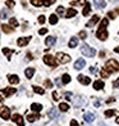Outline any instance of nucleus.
<instances>
[{
    "label": "nucleus",
    "instance_id": "obj_1",
    "mask_svg": "<svg viewBox=\"0 0 119 126\" xmlns=\"http://www.w3.org/2000/svg\"><path fill=\"white\" fill-rule=\"evenodd\" d=\"M107 25H109V21H107V18H104L100 23L99 30L96 31V36H97V39L101 40V41H105V40L107 39V31H106Z\"/></svg>",
    "mask_w": 119,
    "mask_h": 126
},
{
    "label": "nucleus",
    "instance_id": "obj_2",
    "mask_svg": "<svg viewBox=\"0 0 119 126\" xmlns=\"http://www.w3.org/2000/svg\"><path fill=\"white\" fill-rule=\"evenodd\" d=\"M104 70H105L107 73L118 72V71H119V63H118V61H115V59H109V61L105 63Z\"/></svg>",
    "mask_w": 119,
    "mask_h": 126
},
{
    "label": "nucleus",
    "instance_id": "obj_3",
    "mask_svg": "<svg viewBox=\"0 0 119 126\" xmlns=\"http://www.w3.org/2000/svg\"><path fill=\"white\" fill-rule=\"evenodd\" d=\"M81 53L84 55V57H88V58H92V57H95L96 54V50L94 48H90L87 44H83L81 47Z\"/></svg>",
    "mask_w": 119,
    "mask_h": 126
},
{
    "label": "nucleus",
    "instance_id": "obj_4",
    "mask_svg": "<svg viewBox=\"0 0 119 126\" xmlns=\"http://www.w3.org/2000/svg\"><path fill=\"white\" fill-rule=\"evenodd\" d=\"M0 117L3 120H9L10 117V110L7 106H1L0 107Z\"/></svg>",
    "mask_w": 119,
    "mask_h": 126
},
{
    "label": "nucleus",
    "instance_id": "obj_5",
    "mask_svg": "<svg viewBox=\"0 0 119 126\" xmlns=\"http://www.w3.org/2000/svg\"><path fill=\"white\" fill-rule=\"evenodd\" d=\"M44 62L46 63L48 66H50V67H56V66H58V62L54 59V57L53 55H49V54H46V55L44 57Z\"/></svg>",
    "mask_w": 119,
    "mask_h": 126
},
{
    "label": "nucleus",
    "instance_id": "obj_6",
    "mask_svg": "<svg viewBox=\"0 0 119 126\" xmlns=\"http://www.w3.org/2000/svg\"><path fill=\"white\" fill-rule=\"evenodd\" d=\"M56 59H58V63H68L71 61V55H68L65 53H58L56 54Z\"/></svg>",
    "mask_w": 119,
    "mask_h": 126
},
{
    "label": "nucleus",
    "instance_id": "obj_7",
    "mask_svg": "<svg viewBox=\"0 0 119 126\" xmlns=\"http://www.w3.org/2000/svg\"><path fill=\"white\" fill-rule=\"evenodd\" d=\"M73 103H74L76 107H81V106H83L84 103H86V99H84L83 96H81V95H77V96H74V99H73Z\"/></svg>",
    "mask_w": 119,
    "mask_h": 126
},
{
    "label": "nucleus",
    "instance_id": "obj_8",
    "mask_svg": "<svg viewBox=\"0 0 119 126\" xmlns=\"http://www.w3.org/2000/svg\"><path fill=\"white\" fill-rule=\"evenodd\" d=\"M12 120H13V121H14L17 125H19V126H23V125H24L23 118H22V116H21V114H18V113L13 114V116H12Z\"/></svg>",
    "mask_w": 119,
    "mask_h": 126
},
{
    "label": "nucleus",
    "instance_id": "obj_9",
    "mask_svg": "<svg viewBox=\"0 0 119 126\" xmlns=\"http://www.w3.org/2000/svg\"><path fill=\"white\" fill-rule=\"evenodd\" d=\"M31 40V36H27V37H19L17 40V44H18V47H26V45L30 43Z\"/></svg>",
    "mask_w": 119,
    "mask_h": 126
},
{
    "label": "nucleus",
    "instance_id": "obj_10",
    "mask_svg": "<svg viewBox=\"0 0 119 126\" xmlns=\"http://www.w3.org/2000/svg\"><path fill=\"white\" fill-rule=\"evenodd\" d=\"M48 116H49V118H51V120L58 118V116H59L58 110H56V108H50L49 112H48Z\"/></svg>",
    "mask_w": 119,
    "mask_h": 126
},
{
    "label": "nucleus",
    "instance_id": "obj_11",
    "mask_svg": "<svg viewBox=\"0 0 119 126\" xmlns=\"http://www.w3.org/2000/svg\"><path fill=\"white\" fill-rule=\"evenodd\" d=\"M84 66H86V62H84V59H82V58L77 59L76 63H74V68H76V70H82V68H84Z\"/></svg>",
    "mask_w": 119,
    "mask_h": 126
},
{
    "label": "nucleus",
    "instance_id": "obj_12",
    "mask_svg": "<svg viewBox=\"0 0 119 126\" xmlns=\"http://www.w3.org/2000/svg\"><path fill=\"white\" fill-rule=\"evenodd\" d=\"M94 4L97 9H104L106 7V1L105 0H94Z\"/></svg>",
    "mask_w": 119,
    "mask_h": 126
},
{
    "label": "nucleus",
    "instance_id": "obj_13",
    "mask_svg": "<svg viewBox=\"0 0 119 126\" xmlns=\"http://www.w3.org/2000/svg\"><path fill=\"white\" fill-rule=\"evenodd\" d=\"M77 79H78V81L81 84H83V85H88L90 82H91V79L87 77V76H83V75H79Z\"/></svg>",
    "mask_w": 119,
    "mask_h": 126
},
{
    "label": "nucleus",
    "instance_id": "obj_14",
    "mask_svg": "<svg viewBox=\"0 0 119 126\" xmlns=\"http://www.w3.org/2000/svg\"><path fill=\"white\" fill-rule=\"evenodd\" d=\"M83 118H84V121H86V122H92L95 120V114L91 113V112H87V113L83 114Z\"/></svg>",
    "mask_w": 119,
    "mask_h": 126
},
{
    "label": "nucleus",
    "instance_id": "obj_15",
    "mask_svg": "<svg viewBox=\"0 0 119 126\" xmlns=\"http://www.w3.org/2000/svg\"><path fill=\"white\" fill-rule=\"evenodd\" d=\"M97 22H99V16H94L92 18L86 23V26H87V27H94L96 23H97Z\"/></svg>",
    "mask_w": 119,
    "mask_h": 126
},
{
    "label": "nucleus",
    "instance_id": "obj_16",
    "mask_svg": "<svg viewBox=\"0 0 119 126\" xmlns=\"http://www.w3.org/2000/svg\"><path fill=\"white\" fill-rule=\"evenodd\" d=\"M90 12H91V4H90L88 1H86L84 3V8H83V12H82V14L86 17V16H88L90 14Z\"/></svg>",
    "mask_w": 119,
    "mask_h": 126
},
{
    "label": "nucleus",
    "instance_id": "obj_17",
    "mask_svg": "<svg viewBox=\"0 0 119 126\" xmlns=\"http://www.w3.org/2000/svg\"><path fill=\"white\" fill-rule=\"evenodd\" d=\"M15 89L14 88H5V89H3V94L5 95V96H10L12 94H14L15 93Z\"/></svg>",
    "mask_w": 119,
    "mask_h": 126
},
{
    "label": "nucleus",
    "instance_id": "obj_18",
    "mask_svg": "<svg viewBox=\"0 0 119 126\" xmlns=\"http://www.w3.org/2000/svg\"><path fill=\"white\" fill-rule=\"evenodd\" d=\"M65 18H72V17H74L76 14H77V10L76 9H73V8H69V9H68V10H65Z\"/></svg>",
    "mask_w": 119,
    "mask_h": 126
},
{
    "label": "nucleus",
    "instance_id": "obj_19",
    "mask_svg": "<svg viewBox=\"0 0 119 126\" xmlns=\"http://www.w3.org/2000/svg\"><path fill=\"white\" fill-rule=\"evenodd\" d=\"M77 45H78V37H76V36L71 37L69 43H68V47H69V48H76Z\"/></svg>",
    "mask_w": 119,
    "mask_h": 126
},
{
    "label": "nucleus",
    "instance_id": "obj_20",
    "mask_svg": "<svg viewBox=\"0 0 119 126\" xmlns=\"http://www.w3.org/2000/svg\"><path fill=\"white\" fill-rule=\"evenodd\" d=\"M8 80L10 84H19V77L17 75H9L8 76Z\"/></svg>",
    "mask_w": 119,
    "mask_h": 126
},
{
    "label": "nucleus",
    "instance_id": "obj_21",
    "mask_svg": "<svg viewBox=\"0 0 119 126\" xmlns=\"http://www.w3.org/2000/svg\"><path fill=\"white\" fill-rule=\"evenodd\" d=\"M94 89H95V90H101V89H104V82L101 81V80L95 81V82H94Z\"/></svg>",
    "mask_w": 119,
    "mask_h": 126
},
{
    "label": "nucleus",
    "instance_id": "obj_22",
    "mask_svg": "<svg viewBox=\"0 0 119 126\" xmlns=\"http://www.w3.org/2000/svg\"><path fill=\"white\" fill-rule=\"evenodd\" d=\"M1 30L5 32V33H12L14 31L13 27H10L9 25H1Z\"/></svg>",
    "mask_w": 119,
    "mask_h": 126
},
{
    "label": "nucleus",
    "instance_id": "obj_23",
    "mask_svg": "<svg viewBox=\"0 0 119 126\" xmlns=\"http://www.w3.org/2000/svg\"><path fill=\"white\" fill-rule=\"evenodd\" d=\"M24 73H26V77L27 79H32L33 77V73H35V68H27V70L24 71Z\"/></svg>",
    "mask_w": 119,
    "mask_h": 126
},
{
    "label": "nucleus",
    "instance_id": "obj_24",
    "mask_svg": "<svg viewBox=\"0 0 119 126\" xmlns=\"http://www.w3.org/2000/svg\"><path fill=\"white\" fill-rule=\"evenodd\" d=\"M31 110H32L33 112H40V111L42 110V106L38 104V103H33V104L31 106Z\"/></svg>",
    "mask_w": 119,
    "mask_h": 126
},
{
    "label": "nucleus",
    "instance_id": "obj_25",
    "mask_svg": "<svg viewBox=\"0 0 119 126\" xmlns=\"http://www.w3.org/2000/svg\"><path fill=\"white\" fill-rule=\"evenodd\" d=\"M61 82H63L64 85L69 84V82H71V76L68 75V73H64V75L61 76Z\"/></svg>",
    "mask_w": 119,
    "mask_h": 126
},
{
    "label": "nucleus",
    "instance_id": "obj_26",
    "mask_svg": "<svg viewBox=\"0 0 119 126\" xmlns=\"http://www.w3.org/2000/svg\"><path fill=\"white\" fill-rule=\"evenodd\" d=\"M46 45L48 47H53V45L55 44V37L54 36H49V37H46Z\"/></svg>",
    "mask_w": 119,
    "mask_h": 126
},
{
    "label": "nucleus",
    "instance_id": "obj_27",
    "mask_svg": "<svg viewBox=\"0 0 119 126\" xmlns=\"http://www.w3.org/2000/svg\"><path fill=\"white\" fill-rule=\"evenodd\" d=\"M32 89H33V91H35L36 94H40V95H42V94L45 93V90H44L42 88H40V86H36V85H33V86H32Z\"/></svg>",
    "mask_w": 119,
    "mask_h": 126
},
{
    "label": "nucleus",
    "instance_id": "obj_28",
    "mask_svg": "<svg viewBox=\"0 0 119 126\" xmlns=\"http://www.w3.org/2000/svg\"><path fill=\"white\" fill-rule=\"evenodd\" d=\"M59 110L61 112H67L68 110H69V104H68V103H60V104H59Z\"/></svg>",
    "mask_w": 119,
    "mask_h": 126
},
{
    "label": "nucleus",
    "instance_id": "obj_29",
    "mask_svg": "<svg viewBox=\"0 0 119 126\" xmlns=\"http://www.w3.org/2000/svg\"><path fill=\"white\" fill-rule=\"evenodd\" d=\"M37 118H40V114H27V120H28L30 122L36 121Z\"/></svg>",
    "mask_w": 119,
    "mask_h": 126
},
{
    "label": "nucleus",
    "instance_id": "obj_30",
    "mask_svg": "<svg viewBox=\"0 0 119 126\" xmlns=\"http://www.w3.org/2000/svg\"><path fill=\"white\" fill-rule=\"evenodd\" d=\"M56 14L60 16V17H64L65 16V9L63 7H58L56 8Z\"/></svg>",
    "mask_w": 119,
    "mask_h": 126
},
{
    "label": "nucleus",
    "instance_id": "obj_31",
    "mask_svg": "<svg viewBox=\"0 0 119 126\" xmlns=\"http://www.w3.org/2000/svg\"><path fill=\"white\" fill-rule=\"evenodd\" d=\"M49 22L51 25H56V22H58V16H56V14H51V16H50V18H49Z\"/></svg>",
    "mask_w": 119,
    "mask_h": 126
},
{
    "label": "nucleus",
    "instance_id": "obj_32",
    "mask_svg": "<svg viewBox=\"0 0 119 126\" xmlns=\"http://www.w3.org/2000/svg\"><path fill=\"white\" fill-rule=\"evenodd\" d=\"M3 53L8 57V59H10V55H12L13 50H12V49H8V48H4V49H3Z\"/></svg>",
    "mask_w": 119,
    "mask_h": 126
},
{
    "label": "nucleus",
    "instance_id": "obj_33",
    "mask_svg": "<svg viewBox=\"0 0 119 126\" xmlns=\"http://www.w3.org/2000/svg\"><path fill=\"white\" fill-rule=\"evenodd\" d=\"M9 26L13 27V28H15L17 26H18V22H17V19H15V18H10V19H9Z\"/></svg>",
    "mask_w": 119,
    "mask_h": 126
},
{
    "label": "nucleus",
    "instance_id": "obj_34",
    "mask_svg": "<svg viewBox=\"0 0 119 126\" xmlns=\"http://www.w3.org/2000/svg\"><path fill=\"white\" fill-rule=\"evenodd\" d=\"M8 17V10L7 9H3L1 12H0V19H5Z\"/></svg>",
    "mask_w": 119,
    "mask_h": 126
},
{
    "label": "nucleus",
    "instance_id": "obj_35",
    "mask_svg": "<svg viewBox=\"0 0 119 126\" xmlns=\"http://www.w3.org/2000/svg\"><path fill=\"white\" fill-rule=\"evenodd\" d=\"M31 4L35 7H41L42 5V0H31Z\"/></svg>",
    "mask_w": 119,
    "mask_h": 126
},
{
    "label": "nucleus",
    "instance_id": "obj_36",
    "mask_svg": "<svg viewBox=\"0 0 119 126\" xmlns=\"http://www.w3.org/2000/svg\"><path fill=\"white\" fill-rule=\"evenodd\" d=\"M54 3H55V0H42V5H45V7H50Z\"/></svg>",
    "mask_w": 119,
    "mask_h": 126
},
{
    "label": "nucleus",
    "instance_id": "obj_37",
    "mask_svg": "<svg viewBox=\"0 0 119 126\" xmlns=\"http://www.w3.org/2000/svg\"><path fill=\"white\" fill-rule=\"evenodd\" d=\"M84 3H86V0H77V1H72L71 4L72 5H84Z\"/></svg>",
    "mask_w": 119,
    "mask_h": 126
},
{
    "label": "nucleus",
    "instance_id": "obj_38",
    "mask_svg": "<svg viewBox=\"0 0 119 126\" xmlns=\"http://www.w3.org/2000/svg\"><path fill=\"white\" fill-rule=\"evenodd\" d=\"M105 116L106 117H111V116H114V114H115V111H113V110H109V111H105Z\"/></svg>",
    "mask_w": 119,
    "mask_h": 126
},
{
    "label": "nucleus",
    "instance_id": "obj_39",
    "mask_svg": "<svg viewBox=\"0 0 119 126\" xmlns=\"http://www.w3.org/2000/svg\"><path fill=\"white\" fill-rule=\"evenodd\" d=\"M100 75H101V77H104V79H107V77H109V75H110V73H107L105 70H104V68H103V70H101L100 71Z\"/></svg>",
    "mask_w": 119,
    "mask_h": 126
},
{
    "label": "nucleus",
    "instance_id": "obj_40",
    "mask_svg": "<svg viewBox=\"0 0 119 126\" xmlns=\"http://www.w3.org/2000/svg\"><path fill=\"white\" fill-rule=\"evenodd\" d=\"M5 4H7V7H8V8H13L14 5H15V3L13 1V0H8V1L5 3Z\"/></svg>",
    "mask_w": 119,
    "mask_h": 126
},
{
    "label": "nucleus",
    "instance_id": "obj_41",
    "mask_svg": "<svg viewBox=\"0 0 119 126\" xmlns=\"http://www.w3.org/2000/svg\"><path fill=\"white\" fill-rule=\"evenodd\" d=\"M45 88H53V82L50 80H46L45 81Z\"/></svg>",
    "mask_w": 119,
    "mask_h": 126
},
{
    "label": "nucleus",
    "instance_id": "obj_42",
    "mask_svg": "<svg viewBox=\"0 0 119 126\" xmlns=\"http://www.w3.org/2000/svg\"><path fill=\"white\" fill-rule=\"evenodd\" d=\"M79 37H81V39H83V40H84V39L87 37V33L84 32V31H81V32H79Z\"/></svg>",
    "mask_w": 119,
    "mask_h": 126
},
{
    "label": "nucleus",
    "instance_id": "obj_43",
    "mask_svg": "<svg viewBox=\"0 0 119 126\" xmlns=\"http://www.w3.org/2000/svg\"><path fill=\"white\" fill-rule=\"evenodd\" d=\"M115 16H117V13H114V12H109V13H107V17H109V18H111V19H114Z\"/></svg>",
    "mask_w": 119,
    "mask_h": 126
},
{
    "label": "nucleus",
    "instance_id": "obj_44",
    "mask_svg": "<svg viewBox=\"0 0 119 126\" xmlns=\"http://www.w3.org/2000/svg\"><path fill=\"white\" fill-rule=\"evenodd\" d=\"M53 98H54V100H59V94L56 93V91L53 93Z\"/></svg>",
    "mask_w": 119,
    "mask_h": 126
},
{
    "label": "nucleus",
    "instance_id": "obj_45",
    "mask_svg": "<svg viewBox=\"0 0 119 126\" xmlns=\"http://www.w3.org/2000/svg\"><path fill=\"white\" fill-rule=\"evenodd\" d=\"M46 32H48V30H46V28H41V30L38 31V35H45Z\"/></svg>",
    "mask_w": 119,
    "mask_h": 126
},
{
    "label": "nucleus",
    "instance_id": "obj_46",
    "mask_svg": "<svg viewBox=\"0 0 119 126\" xmlns=\"http://www.w3.org/2000/svg\"><path fill=\"white\" fill-rule=\"evenodd\" d=\"M38 22L40 23H45V16H40L38 17Z\"/></svg>",
    "mask_w": 119,
    "mask_h": 126
},
{
    "label": "nucleus",
    "instance_id": "obj_47",
    "mask_svg": "<svg viewBox=\"0 0 119 126\" xmlns=\"http://www.w3.org/2000/svg\"><path fill=\"white\" fill-rule=\"evenodd\" d=\"M114 88H117V89H119V77L114 81Z\"/></svg>",
    "mask_w": 119,
    "mask_h": 126
},
{
    "label": "nucleus",
    "instance_id": "obj_48",
    "mask_svg": "<svg viewBox=\"0 0 119 126\" xmlns=\"http://www.w3.org/2000/svg\"><path fill=\"white\" fill-rule=\"evenodd\" d=\"M71 126H79V125H78V122L76 121V120H72V121H71Z\"/></svg>",
    "mask_w": 119,
    "mask_h": 126
},
{
    "label": "nucleus",
    "instance_id": "obj_49",
    "mask_svg": "<svg viewBox=\"0 0 119 126\" xmlns=\"http://www.w3.org/2000/svg\"><path fill=\"white\" fill-rule=\"evenodd\" d=\"M65 98H67V99H71V98H72V93L67 91V93H65Z\"/></svg>",
    "mask_w": 119,
    "mask_h": 126
},
{
    "label": "nucleus",
    "instance_id": "obj_50",
    "mask_svg": "<svg viewBox=\"0 0 119 126\" xmlns=\"http://www.w3.org/2000/svg\"><path fill=\"white\" fill-rule=\"evenodd\" d=\"M96 71H97V70H96V67H91V68H90V72H91V73H96Z\"/></svg>",
    "mask_w": 119,
    "mask_h": 126
},
{
    "label": "nucleus",
    "instance_id": "obj_51",
    "mask_svg": "<svg viewBox=\"0 0 119 126\" xmlns=\"http://www.w3.org/2000/svg\"><path fill=\"white\" fill-rule=\"evenodd\" d=\"M94 106H95V107H100V100H95Z\"/></svg>",
    "mask_w": 119,
    "mask_h": 126
},
{
    "label": "nucleus",
    "instance_id": "obj_52",
    "mask_svg": "<svg viewBox=\"0 0 119 126\" xmlns=\"http://www.w3.org/2000/svg\"><path fill=\"white\" fill-rule=\"evenodd\" d=\"M105 54H106L105 51H100V54H99V55H100V58H104V57H105Z\"/></svg>",
    "mask_w": 119,
    "mask_h": 126
},
{
    "label": "nucleus",
    "instance_id": "obj_53",
    "mask_svg": "<svg viewBox=\"0 0 119 126\" xmlns=\"http://www.w3.org/2000/svg\"><path fill=\"white\" fill-rule=\"evenodd\" d=\"M111 102H114V98H110V99L106 100V103H111Z\"/></svg>",
    "mask_w": 119,
    "mask_h": 126
},
{
    "label": "nucleus",
    "instance_id": "obj_54",
    "mask_svg": "<svg viewBox=\"0 0 119 126\" xmlns=\"http://www.w3.org/2000/svg\"><path fill=\"white\" fill-rule=\"evenodd\" d=\"M114 51H115V53H118V54H119V47H117V48L114 49Z\"/></svg>",
    "mask_w": 119,
    "mask_h": 126
},
{
    "label": "nucleus",
    "instance_id": "obj_55",
    "mask_svg": "<svg viewBox=\"0 0 119 126\" xmlns=\"http://www.w3.org/2000/svg\"><path fill=\"white\" fill-rule=\"evenodd\" d=\"M117 122H118V124H119V117H118V118H117Z\"/></svg>",
    "mask_w": 119,
    "mask_h": 126
}]
</instances>
